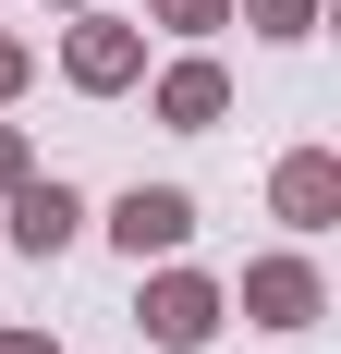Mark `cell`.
Masks as SVG:
<instances>
[{
  "mask_svg": "<svg viewBox=\"0 0 341 354\" xmlns=\"http://www.w3.org/2000/svg\"><path fill=\"white\" fill-rule=\"evenodd\" d=\"M269 12V37H305V0H256Z\"/></svg>",
  "mask_w": 341,
  "mask_h": 354,
  "instance_id": "obj_9",
  "label": "cell"
},
{
  "mask_svg": "<svg viewBox=\"0 0 341 354\" xmlns=\"http://www.w3.org/2000/svg\"><path fill=\"white\" fill-rule=\"evenodd\" d=\"M73 220H86V208H73L61 183H12V245H25V257H61Z\"/></svg>",
  "mask_w": 341,
  "mask_h": 354,
  "instance_id": "obj_2",
  "label": "cell"
},
{
  "mask_svg": "<svg viewBox=\"0 0 341 354\" xmlns=\"http://www.w3.org/2000/svg\"><path fill=\"white\" fill-rule=\"evenodd\" d=\"M12 86H25V49H12V37H0V98H12Z\"/></svg>",
  "mask_w": 341,
  "mask_h": 354,
  "instance_id": "obj_10",
  "label": "cell"
},
{
  "mask_svg": "<svg viewBox=\"0 0 341 354\" xmlns=\"http://www.w3.org/2000/svg\"><path fill=\"white\" fill-rule=\"evenodd\" d=\"M159 110H170V122H220V62H183L159 86Z\"/></svg>",
  "mask_w": 341,
  "mask_h": 354,
  "instance_id": "obj_7",
  "label": "cell"
},
{
  "mask_svg": "<svg viewBox=\"0 0 341 354\" xmlns=\"http://www.w3.org/2000/svg\"><path fill=\"white\" fill-rule=\"evenodd\" d=\"M244 306L269 330H305L317 318V269H293V257H269V269H244Z\"/></svg>",
  "mask_w": 341,
  "mask_h": 354,
  "instance_id": "obj_3",
  "label": "cell"
},
{
  "mask_svg": "<svg viewBox=\"0 0 341 354\" xmlns=\"http://www.w3.org/2000/svg\"><path fill=\"white\" fill-rule=\"evenodd\" d=\"M122 73H135V25H98L86 12L73 25V86H122Z\"/></svg>",
  "mask_w": 341,
  "mask_h": 354,
  "instance_id": "obj_6",
  "label": "cell"
},
{
  "mask_svg": "<svg viewBox=\"0 0 341 354\" xmlns=\"http://www.w3.org/2000/svg\"><path fill=\"white\" fill-rule=\"evenodd\" d=\"M0 354H61V342H12V330H0Z\"/></svg>",
  "mask_w": 341,
  "mask_h": 354,
  "instance_id": "obj_12",
  "label": "cell"
},
{
  "mask_svg": "<svg viewBox=\"0 0 341 354\" xmlns=\"http://www.w3.org/2000/svg\"><path fill=\"white\" fill-rule=\"evenodd\" d=\"M110 232H122L135 257H170L183 232H195V196H183V183H135V196L110 208Z\"/></svg>",
  "mask_w": 341,
  "mask_h": 354,
  "instance_id": "obj_1",
  "label": "cell"
},
{
  "mask_svg": "<svg viewBox=\"0 0 341 354\" xmlns=\"http://www.w3.org/2000/svg\"><path fill=\"white\" fill-rule=\"evenodd\" d=\"M146 330H159V342H207V330H220V293H207L195 269H170V281L146 293Z\"/></svg>",
  "mask_w": 341,
  "mask_h": 354,
  "instance_id": "obj_4",
  "label": "cell"
},
{
  "mask_svg": "<svg viewBox=\"0 0 341 354\" xmlns=\"http://www.w3.org/2000/svg\"><path fill=\"white\" fill-rule=\"evenodd\" d=\"M220 12H232V0H159V25H183V37H207Z\"/></svg>",
  "mask_w": 341,
  "mask_h": 354,
  "instance_id": "obj_8",
  "label": "cell"
},
{
  "mask_svg": "<svg viewBox=\"0 0 341 354\" xmlns=\"http://www.w3.org/2000/svg\"><path fill=\"white\" fill-rule=\"evenodd\" d=\"M0 183H25V135H0Z\"/></svg>",
  "mask_w": 341,
  "mask_h": 354,
  "instance_id": "obj_11",
  "label": "cell"
},
{
  "mask_svg": "<svg viewBox=\"0 0 341 354\" xmlns=\"http://www.w3.org/2000/svg\"><path fill=\"white\" fill-rule=\"evenodd\" d=\"M329 208H341V171H329V159H317V147H305V159H280V220H293V232H317Z\"/></svg>",
  "mask_w": 341,
  "mask_h": 354,
  "instance_id": "obj_5",
  "label": "cell"
}]
</instances>
